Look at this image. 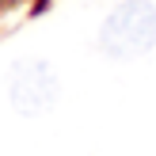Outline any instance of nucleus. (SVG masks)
I'll return each instance as SVG.
<instances>
[{"instance_id":"1","label":"nucleus","mask_w":156,"mask_h":156,"mask_svg":"<svg viewBox=\"0 0 156 156\" xmlns=\"http://www.w3.org/2000/svg\"><path fill=\"white\" fill-rule=\"evenodd\" d=\"M156 46V4L152 0H122L99 27V50L107 57H141Z\"/></svg>"},{"instance_id":"2","label":"nucleus","mask_w":156,"mask_h":156,"mask_svg":"<svg viewBox=\"0 0 156 156\" xmlns=\"http://www.w3.org/2000/svg\"><path fill=\"white\" fill-rule=\"evenodd\" d=\"M8 99H12L15 111L23 114H42L57 103V76L46 61L38 57H27L12 69L8 76Z\"/></svg>"},{"instance_id":"3","label":"nucleus","mask_w":156,"mask_h":156,"mask_svg":"<svg viewBox=\"0 0 156 156\" xmlns=\"http://www.w3.org/2000/svg\"><path fill=\"white\" fill-rule=\"evenodd\" d=\"M0 4H15V0H0Z\"/></svg>"}]
</instances>
